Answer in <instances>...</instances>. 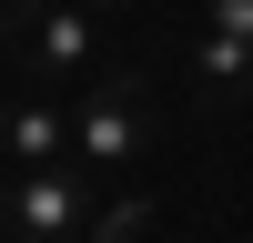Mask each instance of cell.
I'll return each mask as SVG.
<instances>
[{"label": "cell", "instance_id": "cell-1", "mask_svg": "<svg viewBox=\"0 0 253 243\" xmlns=\"http://www.w3.org/2000/svg\"><path fill=\"white\" fill-rule=\"evenodd\" d=\"M101 172H81V162H31V172H10V233L20 243H81L101 213L91 193Z\"/></svg>", "mask_w": 253, "mask_h": 243}, {"label": "cell", "instance_id": "cell-2", "mask_svg": "<svg viewBox=\"0 0 253 243\" xmlns=\"http://www.w3.org/2000/svg\"><path fill=\"white\" fill-rule=\"evenodd\" d=\"M142 132H152L142 81H91V91L71 101V162L81 172H122V162L142 152Z\"/></svg>", "mask_w": 253, "mask_h": 243}, {"label": "cell", "instance_id": "cell-3", "mask_svg": "<svg viewBox=\"0 0 253 243\" xmlns=\"http://www.w3.org/2000/svg\"><path fill=\"white\" fill-rule=\"evenodd\" d=\"M20 51H31V71H51V81L91 71V51H101V10H81V0H51V10L20 31Z\"/></svg>", "mask_w": 253, "mask_h": 243}, {"label": "cell", "instance_id": "cell-4", "mask_svg": "<svg viewBox=\"0 0 253 243\" xmlns=\"http://www.w3.org/2000/svg\"><path fill=\"white\" fill-rule=\"evenodd\" d=\"M0 142H10L20 172H31V162H71V112H61V101H20V112L0 122Z\"/></svg>", "mask_w": 253, "mask_h": 243}, {"label": "cell", "instance_id": "cell-5", "mask_svg": "<svg viewBox=\"0 0 253 243\" xmlns=\"http://www.w3.org/2000/svg\"><path fill=\"white\" fill-rule=\"evenodd\" d=\"M193 71H203V91H223V101H243V91H253V40H233V31H203V51H193Z\"/></svg>", "mask_w": 253, "mask_h": 243}, {"label": "cell", "instance_id": "cell-6", "mask_svg": "<svg viewBox=\"0 0 253 243\" xmlns=\"http://www.w3.org/2000/svg\"><path fill=\"white\" fill-rule=\"evenodd\" d=\"M142 233H152V193H101V213H91L81 243H142Z\"/></svg>", "mask_w": 253, "mask_h": 243}, {"label": "cell", "instance_id": "cell-7", "mask_svg": "<svg viewBox=\"0 0 253 243\" xmlns=\"http://www.w3.org/2000/svg\"><path fill=\"white\" fill-rule=\"evenodd\" d=\"M203 20H213V31H233V40H253V0H203Z\"/></svg>", "mask_w": 253, "mask_h": 243}, {"label": "cell", "instance_id": "cell-8", "mask_svg": "<svg viewBox=\"0 0 253 243\" xmlns=\"http://www.w3.org/2000/svg\"><path fill=\"white\" fill-rule=\"evenodd\" d=\"M41 10H51V0H0V31H31Z\"/></svg>", "mask_w": 253, "mask_h": 243}, {"label": "cell", "instance_id": "cell-9", "mask_svg": "<svg viewBox=\"0 0 253 243\" xmlns=\"http://www.w3.org/2000/svg\"><path fill=\"white\" fill-rule=\"evenodd\" d=\"M0 233H10V182H0Z\"/></svg>", "mask_w": 253, "mask_h": 243}, {"label": "cell", "instance_id": "cell-10", "mask_svg": "<svg viewBox=\"0 0 253 243\" xmlns=\"http://www.w3.org/2000/svg\"><path fill=\"white\" fill-rule=\"evenodd\" d=\"M81 10H122V0H81Z\"/></svg>", "mask_w": 253, "mask_h": 243}]
</instances>
